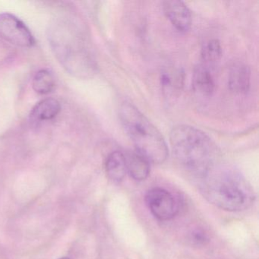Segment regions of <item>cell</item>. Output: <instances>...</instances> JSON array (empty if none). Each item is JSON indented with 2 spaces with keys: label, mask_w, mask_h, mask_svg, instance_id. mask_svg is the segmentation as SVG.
<instances>
[{
  "label": "cell",
  "mask_w": 259,
  "mask_h": 259,
  "mask_svg": "<svg viewBox=\"0 0 259 259\" xmlns=\"http://www.w3.org/2000/svg\"><path fill=\"white\" fill-rule=\"evenodd\" d=\"M222 52L221 42L217 39H212L203 45L201 59L205 63H214L221 58Z\"/></svg>",
  "instance_id": "5bb4252c"
},
{
  "label": "cell",
  "mask_w": 259,
  "mask_h": 259,
  "mask_svg": "<svg viewBox=\"0 0 259 259\" xmlns=\"http://www.w3.org/2000/svg\"><path fill=\"white\" fill-rule=\"evenodd\" d=\"M32 87L34 92L40 95L51 93L55 88L54 75L46 69L38 71L33 78Z\"/></svg>",
  "instance_id": "4fadbf2b"
},
{
  "label": "cell",
  "mask_w": 259,
  "mask_h": 259,
  "mask_svg": "<svg viewBox=\"0 0 259 259\" xmlns=\"http://www.w3.org/2000/svg\"><path fill=\"white\" fill-rule=\"evenodd\" d=\"M55 50L60 61L72 73L89 75L95 70V63L84 48L81 37L62 25L55 33Z\"/></svg>",
  "instance_id": "277c9868"
},
{
  "label": "cell",
  "mask_w": 259,
  "mask_h": 259,
  "mask_svg": "<svg viewBox=\"0 0 259 259\" xmlns=\"http://www.w3.org/2000/svg\"><path fill=\"white\" fill-rule=\"evenodd\" d=\"M192 84L195 92L203 96H210L214 92L215 82L211 72L205 65H198L195 69Z\"/></svg>",
  "instance_id": "8fae6325"
},
{
  "label": "cell",
  "mask_w": 259,
  "mask_h": 259,
  "mask_svg": "<svg viewBox=\"0 0 259 259\" xmlns=\"http://www.w3.org/2000/svg\"><path fill=\"white\" fill-rule=\"evenodd\" d=\"M61 110V105L54 98H47L34 106L30 114V120L33 125H37L45 121L57 117Z\"/></svg>",
  "instance_id": "ba28073f"
},
{
  "label": "cell",
  "mask_w": 259,
  "mask_h": 259,
  "mask_svg": "<svg viewBox=\"0 0 259 259\" xmlns=\"http://www.w3.org/2000/svg\"><path fill=\"white\" fill-rule=\"evenodd\" d=\"M160 81H161V84L163 87H169L172 84V78L169 76V74L166 73V72L162 73Z\"/></svg>",
  "instance_id": "2e32d148"
},
{
  "label": "cell",
  "mask_w": 259,
  "mask_h": 259,
  "mask_svg": "<svg viewBox=\"0 0 259 259\" xmlns=\"http://www.w3.org/2000/svg\"><path fill=\"white\" fill-rule=\"evenodd\" d=\"M107 177L112 181L119 183L123 180L126 174L125 156L120 151H113L107 157L105 163Z\"/></svg>",
  "instance_id": "7c38bea8"
},
{
  "label": "cell",
  "mask_w": 259,
  "mask_h": 259,
  "mask_svg": "<svg viewBox=\"0 0 259 259\" xmlns=\"http://www.w3.org/2000/svg\"><path fill=\"white\" fill-rule=\"evenodd\" d=\"M169 143L177 161L200 179L214 165V143L205 133L195 127L176 125L171 131Z\"/></svg>",
  "instance_id": "7a4b0ae2"
},
{
  "label": "cell",
  "mask_w": 259,
  "mask_h": 259,
  "mask_svg": "<svg viewBox=\"0 0 259 259\" xmlns=\"http://www.w3.org/2000/svg\"><path fill=\"white\" fill-rule=\"evenodd\" d=\"M229 88L236 94H246L251 85V70L245 64H236L229 74Z\"/></svg>",
  "instance_id": "9c48e42d"
},
{
  "label": "cell",
  "mask_w": 259,
  "mask_h": 259,
  "mask_svg": "<svg viewBox=\"0 0 259 259\" xmlns=\"http://www.w3.org/2000/svg\"><path fill=\"white\" fill-rule=\"evenodd\" d=\"M165 16L177 31L186 33L190 29L192 16L190 10L181 1L172 0L163 3Z\"/></svg>",
  "instance_id": "52a82bcc"
},
{
  "label": "cell",
  "mask_w": 259,
  "mask_h": 259,
  "mask_svg": "<svg viewBox=\"0 0 259 259\" xmlns=\"http://www.w3.org/2000/svg\"><path fill=\"white\" fill-rule=\"evenodd\" d=\"M191 241L195 245L201 246V245H205L209 242V238L204 230L197 229L192 232L191 235Z\"/></svg>",
  "instance_id": "9a60e30c"
},
{
  "label": "cell",
  "mask_w": 259,
  "mask_h": 259,
  "mask_svg": "<svg viewBox=\"0 0 259 259\" xmlns=\"http://www.w3.org/2000/svg\"><path fill=\"white\" fill-rule=\"evenodd\" d=\"M145 202L151 213L160 221H169L178 211L174 195L162 188H153L148 190L145 195Z\"/></svg>",
  "instance_id": "8992f818"
},
{
  "label": "cell",
  "mask_w": 259,
  "mask_h": 259,
  "mask_svg": "<svg viewBox=\"0 0 259 259\" xmlns=\"http://www.w3.org/2000/svg\"><path fill=\"white\" fill-rule=\"evenodd\" d=\"M0 37L22 48H31L35 39L23 22L10 13L0 14Z\"/></svg>",
  "instance_id": "5b68a950"
},
{
  "label": "cell",
  "mask_w": 259,
  "mask_h": 259,
  "mask_svg": "<svg viewBox=\"0 0 259 259\" xmlns=\"http://www.w3.org/2000/svg\"><path fill=\"white\" fill-rule=\"evenodd\" d=\"M125 156L126 171L136 181H143L150 174V163L138 152L130 151Z\"/></svg>",
  "instance_id": "30bf717a"
},
{
  "label": "cell",
  "mask_w": 259,
  "mask_h": 259,
  "mask_svg": "<svg viewBox=\"0 0 259 259\" xmlns=\"http://www.w3.org/2000/svg\"><path fill=\"white\" fill-rule=\"evenodd\" d=\"M60 259H69V257H62V258Z\"/></svg>",
  "instance_id": "e0dca14e"
},
{
  "label": "cell",
  "mask_w": 259,
  "mask_h": 259,
  "mask_svg": "<svg viewBox=\"0 0 259 259\" xmlns=\"http://www.w3.org/2000/svg\"><path fill=\"white\" fill-rule=\"evenodd\" d=\"M119 120L136 152L150 163L160 164L168 157L167 145L159 130L134 105L125 102L119 107Z\"/></svg>",
  "instance_id": "3957f363"
},
{
  "label": "cell",
  "mask_w": 259,
  "mask_h": 259,
  "mask_svg": "<svg viewBox=\"0 0 259 259\" xmlns=\"http://www.w3.org/2000/svg\"><path fill=\"white\" fill-rule=\"evenodd\" d=\"M199 190L210 204L227 211H241L254 201V190L233 168L213 165L201 177Z\"/></svg>",
  "instance_id": "6da1fadb"
}]
</instances>
